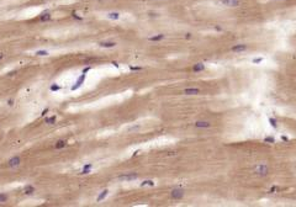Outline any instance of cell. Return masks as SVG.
Returning a JSON list of instances; mask_svg holds the SVG:
<instances>
[{"label":"cell","instance_id":"obj_1","mask_svg":"<svg viewBox=\"0 0 296 207\" xmlns=\"http://www.w3.org/2000/svg\"><path fill=\"white\" fill-rule=\"evenodd\" d=\"M254 173H255V174H258V175H260V176H265V175H268L269 174L268 165H265V164L257 165V166L254 168Z\"/></svg>","mask_w":296,"mask_h":207},{"label":"cell","instance_id":"obj_2","mask_svg":"<svg viewBox=\"0 0 296 207\" xmlns=\"http://www.w3.org/2000/svg\"><path fill=\"white\" fill-rule=\"evenodd\" d=\"M170 196L173 200H180V198L184 197V190L183 189H173Z\"/></svg>","mask_w":296,"mask_h":207},{"label":"cell","instance_id":"obj_3","mask_svg":"<svg viewBox=\"0 0 296 207\" xmlns=\"http://www.w3.org/2000/svg\"><path fill=\"white\" fill-rule=\"evenodd\" d=\"M51 19H52V15H51V11H49V10H45V11L41 12L40 16H38V20H40L41 22H47V21H49Z\"/></svg>","mask_w":296,"mask_h":207},{"label":"cell","instance_id":"obj_4","mask_svg":"<svg viewBox=\"0 0 296 207\" xmlns=\"http://www.w3.org/2000/svg\"><path fill=\"white\" fill-rule=\"evenodd\" d=\"M240 0H221V4L228 8H237L240 5Z\"/></svg>","mask_w":296,"mask_h":207},{"label":"cell","instance_id":"obj_5","mask_svg":"<svg viewBox=\"0 0 296 207\" xmlns=\"http://www.w3.org/2000/svg\"><path fill=\"white\" fill-rule=\"evenodd\" d=\"M20 164H21V158L17 157V155L14 157V158H11V159H9V161H8V165H9L10 168H16Z\"/></svg>","mask_w":296,"mask_h":207},{"label":"cell","instance_id":"obj_6","mask_svg":"<svg viewBox=\"0 0 296 207\" xmlns=\"http://www.w3.org/2000/svg\"><path fill=\"white\" fill-rule=\"evenodd\" d=\"M138 178L137 174H123V175H120L118 179L120 180H123V181H133Z\"/></svg>","mask_w":296,"mask_h":207},{"label":"cell","instance_id":"obj_7","mask_svg":"<svg viewBox=\"0 0 296 207\" xmlns=\"http://www.w3.org/2000/svg\"><path fill=\"white\" fill-rule=\"evenodd\" d=\"M84 81H85V74H83V73H81V75H80L79 78H78V80L75 81V85H73V86H72V90H77L78 88H80V86L83 85V83H84Z\"/></svg>","mask_w":296,"mask_h":207},{"label":"cell","instance_id":"obj_8","mask_svg":"<svg viewBox=\"0 0 296 207\" xmlns=\"http://www.w3.org/2000/svg\"><path fill=\"white\" fill-rule=\"evenodd\" d=\"M99 46L103 48H114L116 46V43L114 41H101V42H99Z\"/></svg>","mask_w":296,"mask_h":207},{"label":"cell","instance_id":"obj_9","mask_svg":"<svg viewBox=\"0 0 296 207\" xmlns=\"http://www.w3.org/2000/svg\"><path fill=\"white\" fill-rule=\"evenodd\" d=\"M194 126L196 128H210L211 127V123L207 122V121H197V122L194 123Z\"/></svg>","mask_w":296,"mask_h":207},{"label":"cell","instance_id":"obj_10","mask_svg":"<svg viewBox=\"0 0 296 207\" xmlns=\"http://www.w3.org/2000/svg\"><path fill=\"white\" fill-rule=\"evenodd\" d=\"M183 94L184 95H197V94H200V89H197V88H188V89H185L183 91Z\"/></svg>","mask_w":296,"mask_h":207},{"label":"cell","instance_id":"obj_11","mask_svg":"<svg viewBox=\"0 0 296 207\" xmlns=\"http://www.w3.org/2000/svg\"><path fill=\"white\" fill-rule=\"evenodd\" d=\"M247 49V44H236L233 47L231 48V51L235 52V53H238V52H243Z\"/></svg>","mask_w":296,"mask_h":207},{"label":"cell","instance_id":"obj_12","mask_svg":"<svg viewBox=\"0 0 296 207\" xmlns=\"http://www.w3.org/2000/svg\"><path fill=\"white\" fill-rule=\"evenodd\" d=\"M91 168H93V164H85L84 166H83L81 171H80V174H81V175L89 174L90 171H91Z\"/></svg>","mask_w":296,"mask_h":207},{"label":"cell","instance_id":"obj_13","mask_svg":"<svg viewBox=\"0 0 296 207\" xmlns=\"http://www.w3.org/2000/svg\"><path fill=\"white\" fill-rule=\"evenodd\" d=\"M205 69V64L204 63H197L193 67V72L194 73H197V72H202Z\"/></svg>","mask_w":296,"mask_h":207},{"label":"cell","instance_id":"obj_14","mask_svg":"<svg viewBox=\"0 0 296 207\" xmlns=\"http://www.w3.org/2000/svg\"><path fill=\"white\" fill-rule=\"evenodd\" d=\"M164 35L163 33H159V35H155V36H152V37H149L148 40L149 41H153V42H158V41H162V40H164Z\"/></svg>","mask_w":296,"mask_h":207},{"label":"cell","instance_id":"obj_15","mask_svg":"<svg viewBox=\"0 0 296 207\" xmlns=\"http://www.w3.org/2000/svg\"><path fill=\"white\" fill-rule=\"evenodd\" d=\"M35 191H36V190H35V187H33L32 185H27V186H25V189H24L25 195H32Z\"/></svg>","mask_w":296,"mask_h":207},{"label":"cell","instance_id":"obj_16","mask_svg":"<svg viewBox=\"0 0 296 207\" xmlns=\"http://www.w3.org/2000/svg\"><path fill=\"white\" fill-rule=\"evenodd\" d=\"M108 193H109V190H104V191H101V192H100V195H99L98 197H96V201H98V202L103 201L104 198L108 196Z\"/></svg>","mask_w":296,"mask_h":207},{"label":"cell","instance_id":"obj_17","mask_svg":"<svg viewBox=\"0 0 296 207\" xmlns=\"http://www.w3.org/2000/svg\"><path fill=\"white\" fill-rule=\"evenodd\" d=\"M108 17H109L110 20H118V19H120V14H118V12H116V11H115V12H109V14H108Z\"/></svg>","mask_w":296,"mask_h":207},{"label":"cell","instance_id":"obj_18","mask_svg":"<svg viewBox=\"0 0 296 207\" xmlns=\"http://www.w3.org/2000/svg\"><path fill=\"white\" fill-rule=\"evenodd\" d=\"M56 121H57L56 116H52V117H46V118H45V122L48 123V125H54Z\"/></svg>","mask_w":296,"mask_h":207},{"label":"cell","instance_id":"obj_19","mask_svg":"<svg viewBox=\"0 0 296 207\" xmlns=\"http://www.w3.org/2000/svg\"><path fill=\"white\" fill-rule=\"evenodd\" d=\"M66 146H67V142L66 141H58L56 143V148H57V149H62V148H64Z\"/></svg>","mask_w":296,"mask_h":207},{"label":"cell","instance_id":"obj_20","mask_svg":"<svg viewBox=\"0 0 296 207\" xmlns=\"http://www.w3.org/2000/svg\"><path fill=\"white\" fill-rule=\"evenodd\" d=\"M147 185H149V186H154V181H153V180H144V181L141 184L142 187H143V186H147Z\"/></svg>","mask_w":296,"mask_h":207},{"label":"cell","instance_id":"obj_21","mask_svg":"<svg viewBox=\"0 0 296 207\" xmlns=\"http://www.w3.org/2000/svg\"><path fill=\"white\" fill-rule=\"evenodd\" d=\"M264 142H265V143H275V138L272 137V136L265 137V138H264Z\"/></svg>","mask_w":296,"mask_h":207},{"label":"cell","instance_id":"obj_22","mask_svg":"<svg viewBox=\"0 0 296 207\" xmlns=\"http://www.w3.org/2000/svg\"><path fill=\"white\" fill-rule=\"evenodd\" d=\"M269 123H270V125H272V126H273L274 128H276V127H278V123H276V120H275V118L270 117V118H269Z\"/></svg>","mask_w":296,"mask_h":207},{"label":"cell","instance_id":"obj_23","mask_svg":"<svg viewBox=\"0 0 296 207\" xmlns=\"http://www.w3.org/2000/svg\"><path fill=\"white\" fill-rule=\"evenodd\" d=\"M59 89H61V86H59L58 84H53V85H51V88H49L51 91H58Z\"/></svg>","mask_w":296,"mask_h":207},{"label":"cell","instance_id":"obj_24","mask_svg":"<svg viewBox=\"0 0 296 207\" xmlns=\"http://www.w3.org/2000/svg\"><path fill=\"white\" fill-rule=\"evenodd\" d=\"M36 56H41V57H45V56H47L48 54V52L47 51H37L36 53H35Z\"/></svg>","mask_w":296,"mask_h":207},{"label":"cell","instance_id":"obj_25","mask_svg":"<svg viewBox=\"0 0 296 207\" xmlns=\"http://www.w3.org/2000/svg\"><path fill=\"white\" fill-rule=\"evenodd\" d=\"M6 201H8V195L0 193V202H6Z\"/></svg>","mask_w":296,"mask_h":207},{"label":"cell","instance_id":"obj_26","mask_svg":"<svg viewBox=\"0 0 296 207\" xmlns=\"http://www.w3.org/2000/svg\"><path fill=\"white\" fill-rule=\"evenodd\" d=\"M263 61H264L263 57H258V58H254V59H253V63H254V64H258V63H262Z\"/></svg>","mask_w":296,"mask_h":207},{"label":"cell","instance_id":"obj_27","mask_svg":"<svg viewBox=\"0 0 296 207\" xmlns=\"http://www.w3.org/2000/svg\"><path fill=\"white\" fill-rule=\"evenodd\" d=\"M72 16H73L75 20H81V19H83V17H81V16H79V15L77 14L75 11H73V12H72Z\"/></svg>","mask_w":296,"mask_h":207},{"label":"cell","instance_id":"obj_28","mask_svg":"<svg viewBox=\"0 0 296 207\" xmlns=\"http://www.w3.org/2000/svg\"><path fill=\"white\" fill-rule=\"evenodd\" d=\"M130 69H131V70H141L142 67H132L131 66V67H130Z\"/></svg>","mask_w":296,"mask_h":207},{"label":"cell","instance_id":"obj_29","mask_svg":"<svg viewBox=\"0 0 296 207\" xmlns=\"http://www.w3.org/2000/svg\"><path fill=\"white\" fill-rule=\"evenodd\" d=\"M8 105H9V106H12V105H14V99H9V100H8Z\"/></svg>","mask_w":296,"mask_h":207},{"label":"cell","instance_id":"obj_30","mask_svg":"<svg viewBox=\"0 0 296 207\" xmlns=\"http://www.w3.org/2000/svg\"><path fill=\"white\" fill-rule=\"evenodd\" d=\"M89 70H90V67H86V68H84V69H83V74H85V73H88Z\"/></svg>","mask_w":296,"mask_h":207},{"label":"cell","instance_id":"obj_31","mask_svg":"<svg viewBox=\"0 0 296 207\" xmlns=\"http://www.w3.org/2000/svg\"><path fill=\"white\" fill-rule=\"evenodd\" d=\"M47 112H48V108H45V110L42 111V113H41V115H42V116H46V115H47Z\"/></svg>","mask_w":296,"mask_h":207},{"label":"cell","instance_id":"obj_32","mask_svg":"<svg viewBox=\"0 0 296 207\" xmlns=\"http://www.w3.org/2000/svg\"><path fill=\"white\" fill-rule=\"evenodd\" d=\"M4 57H5V54L3 53V52H0V61H3V59H4Z\"/></svg>","mask_w":296,"mask_h":207},{"label":"cell","instance_id":"obj_33","mask_svg":"<svg viewBox=\"0 0 296 207\" xmlns=\"http://www.w3.org/2000/svg\"><path fill=\"white\" fill-rule=\"evenodd\" d=\"M275 190H276V187H275V186H273V187L270 189V190H269V192H274Z\"/></svg>","mask_w":296,"mask_h":207},{"label":"cell","instance_id":"obj_34","mask_svg":"<svg viewBox=\"0 0 296 207\" xmlns=\"http://www.w3.org/2000/svg\"><path fill=\"white\" fill-rule=\"evenodd\" d=\"M191 37V33H186V38H190Z\"/></svg>","mask_w":296,"mask_h":207}]
</instances>
